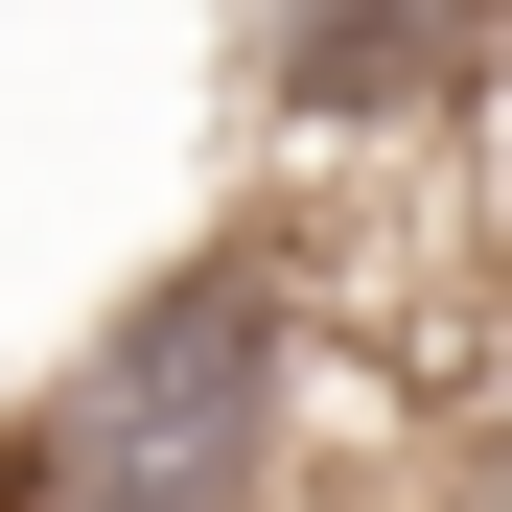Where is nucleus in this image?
Returning a JSON list of instances; mask_svg holds the SVG:
<instances>
[{
	"instance_id": "1",
	"label": "nucleus",
	"mask_w": 512,
	"mask_h": 512,
	"mask_svg": "<svg viewBox=\"0 0 512 512\" xmlns=\"http://www.w3.org/2000/svg\"><path fill=\"white\" fill-rule=\"evenodd\" d=\"M350 350L303 303V233H210L0 419V512H303Z\"/></svg>"
},
{
	"instance_id": "2",
	"label": "nucleus",
	"mask_w": 512,
	"mask_h": 512,
	"mask_svg": "<svg viewBox=\"0 0 512 512\" xmlns=\"http://www.w3.org/2000/svg\"><path fill=\"white\" fill-rule=\"evenodd\" d=\"M256 117L326 187L350 163H443L512 117V0H256Z\"/></svg>"
},
{
	"instance_id": "3",
	"label": "nucleus",
	"mask_w": 512,
	"mask_h": 512,
	"mask_svg": "<svg viewBox=\"0 0 512 512\" xmlns=\"http://www.w3.org/2000/svg\"><path fill=\"white\" fill-rule=\"evenodd\" d=\"M373 512H512V396H443V419L373 466Z\"/></svg>"
}]
</instances>
